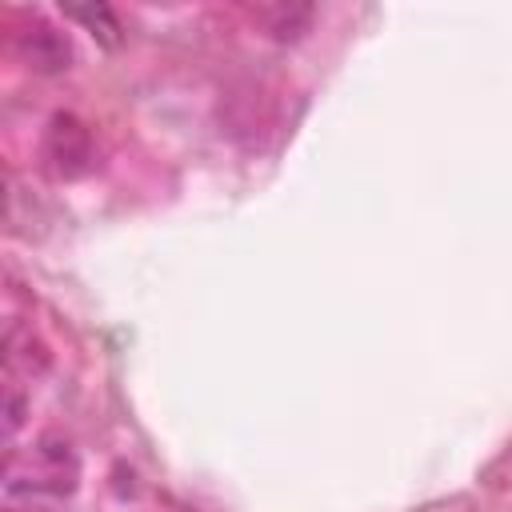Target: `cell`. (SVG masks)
I'll return each mask as SVG.
<instances>
[{
    "instance_id": "cell-1",
    "label": "cell",
    "mask_w": 512,
    "mask_h": 512,
    "mask_svg": "<svg viewBox=\"0 0 512 512\" xmlns=\"http://www.w3.org/2000/svg\"><path fill=\"white\" fill-rule=\"evenodd\" d=\"M80 484V456L64 436H40L28 448H8L4 456V500L36 504L72 496Z\"/></svg>"
},
{
    "instance_id": "cell-2",
    "label": "cell",
    "mask_w": 512,
    "mask_h": 512,
    "mask_svg": "<svg viewBox=\"0 0 512 512\" xmlns=\"http://www.w3.org/2000/svg\"><path fill=\"white\" fill-rule=\"evenodd\" d=\"M44 160L60 180H72L80 172H88L92 164V132L84 120H76L72 112H56L48 132H44Z\"/></svg>"
},
{
    "instance_id": "cell-3",
    "label": "cell",
    "mask_w": 512,
    "mask_h": 512,
    "mask_svg": "<svg viewBox=\"0 0 512 512\" xmlns=\"http://www.w3.org/2000/svg\"><path fill=\"white\" fill-rule=\"evenodd\" d=\"M16 52L32 72H64L72 64V40L48 20H32L24 32H16Z\"/></svg>"
},
{
    "instance_id": "cell-4",
    "label": "cell",
    "mask_w": 512,
    "mask_h": 512,
    "mask_svg": "<svg viewBox=\"0 0 512 512\" xmlns=\"http://www.w3.org/2000/svg\"><path fill=\"white\" fill-rule=\"evenodd\" d=\"M256 20L264 24L272 40H300V32L312 24V8L308 4H264L256 8Z\"/></svg>"
},
{
    "instance_id": "cell-5",
    "label": "cell",
    "mask_w": 512,
    "mask_h": 512,
    "mask_svg": "<svg viewBox=\"0 0 512 512\" xmlns=\"http://www.w3.org/2000/svg\"><path fill=\"white\" fill-rule=\"evenodd\" d=\"M64 16L68 20H76V24H84L100 44H120V24H116V16H112V8L108 4H64Z\"/></svg>"
},
{
    "instance_id": "cell-6",
    "label": "cell",
    "mask_w": 512,
    "mask_h": 512,
    "mask_svg": "<svg viewBox=\"0 0 512 512\" xmlns=\"http://www.w3.org/2000/svg\"><path fill=\"white\" fill-rule=\"evenodd\" d=\"M8 512H40L36 504H28V508H20V504H8Z\"/></svg>"
}]
</instances>
